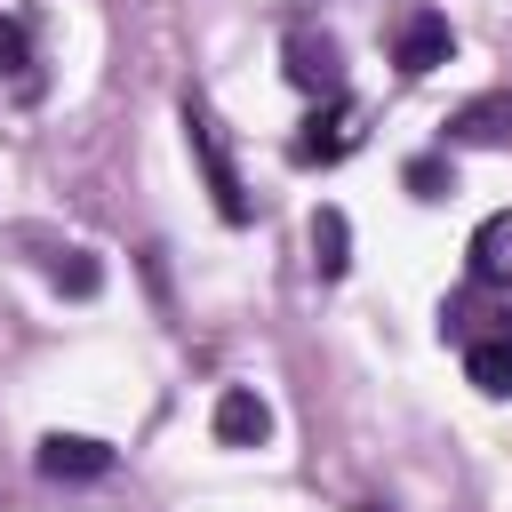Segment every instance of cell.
<instances>
[{
    "mask_svg": "<svg viewBox=\"0 0 512 512\" xmlns=\"http://www.w3.org/2000/svg\"><path fill=\"white\" fill-rule=\"evenodd\" d=\"M32 464H40L48 480H104L120 456H112L104 440H88V432H48V440L32 448Z\"/></svg>",
    "mask_w": 512,
    "mask_h": 512,
    "instance_id": "obj_6",
    "label": "cell"
},
{
    "mask_svg": "<svg viewBox=\"0 0 512 512\" xmlns=\"http://www.w3.org/2000/svg\"><path fill=\"white\" fill-rule=\"evenodd\" d=\"M184 144H192V168H200L216 216H224V224H248L256 200H248V184H240V168H232V144H224V128H216L208 96H192V88H184Z\"/></svg>",
    "mask_w": 512,
    "mask_h": 512,
    "instance_id": "obj_2",
    "label": "cell"
},
{
    "mask_svg": "<svg viewBox=\"0 0 512 512\" xmlns=\"http://www.w3.org/2000/svg\"><path fill=\"white\" fill-rule=\"evenodd\" d=\"M408 192H416V200H440V192H456V168H448V152H424V160H408Z\"/></svg>",
    "mask_w": 512,
    "mask_h": 512,
    "instance_id": "obj_13",
    "label": "cell"
},
{
    "mask_svg": "<svg viewBox=\"0 0 512 512\" xmlns=\"http://www.w3.org/2000/svg\"><path fill=\"white\" fill-rule=\"evenodd\" d=\"M448 56H456V32H448V16H440V8H408V16L392 24V64H400L408 80L440 72Z\"/></svg>",
    "mask_w": 512,
    "mask_h": 512,
    "instance_id": "obj_5",
    "label": "cell"
},
{
    "mask_svg": "<svg viewBox=\"0 0 512 512\" xmlns=\"http://www.w3.org/2000/svg\"><path fill=\"white\" fill-rule=\"evenodd\" d=\"M216 440H224V448H256V440H272V408H264L256 384H224V392H216Z\"/></svg>",
    "mask_w": 512,
    "mask_h": 512,
    "instance_id": "obj_7",
    "label": "cell"
},
{
    "mask_svg": "<svg viewBox=\"0 0 512 512\" xmlns=\"http://www.w3.org/2000/svg\"><path fill=\"white\" fill-rule=\"evenodd\" d=\"M312 272L320 280H344L352 272V216L344 208H320L312 216Z\"/></svg>",
    "mask_w": 512,
    "mask_h": 512,
    "instance_id": "obj_11",
    "label": "cell"
},
{
    "mask_svg": "<svg viewBox=\"0 0 512 512\" xmlns=\"http://www.w3.org/2000/svg\"><path fill=\"white\" fill-rule=\"evenodd\" d=\"M464 272H472V288H512V208H496V216L472 232Z\"/></svg>",
    "mask_w": 512,
    "mask_h": 512,
    "instance_id": "obj_8",
    "label": "cell"
},
{
    "mask_svg": "<svg viewBox=\"0 0 512 512\" xmlns=\"http://www.w3.org/2000/svg\"><path fill=\"white\" fill-rule=\"evenodd\" d=\"M368 512H384V504H368Z\"/></svg>",
    "mask_w": 512,
    "mask_h": 512,
    "instance_id": "obj_14",
    "label": "cell"
},
{
    "mask_svg": "<svg viewBox=\"0 0 512 512\" xmlns=\"http://www.w3.org/2000/svg\"><path fill=\"white\" fill-rule=\"evenodd\" d=\"M280 56H288V80H296L312 104H336V96H344V48H336V32H320V24H288Z\"/></svg>",
    "mask_w": 512,
    "mask_h": 512,
    "instance_id": "obj_3",
    "label": "cell"
},
{
    "mask_svg": "<svg viewBox=\"0 0 512 512\" xmlns=\"http://www.w3.org/2000/svg\"><path fill=\"white\" fill-rule=\"evenodd\" d=\"M440 336H456L464 376H472L488 400H504V392H512V304H488V312L448 304V312H440Z\"/></svg>",
    "mask_w": 512,
    "mask_h": 512,
    "instance_id": "obj_1",
    "label": "cell"
},
{
    "mask_svg": "<svg viewBox=\"0 0 512 512\" xmlns=\"http://www.w3.org/2000/svg\"><path fill=\"white\" fill-rule=\"evenodd\" d=\"M0 80H24L32 88V24L24 16H0Z\"/></svg>",
    "mask_w": 512,
    "mask_h": 512,
    "instance_id": "obj_12",
    "label": "cell"
},
{
    "mask_svg": "<svg viewBox=\"0 0 512 512\" xmlns=\"http://www.w3.org/2000/svg\"><path fill=\"white\" fill-rule=\"evenodd\" d=\"M352 144H360V104L336 96V104H312V112H304V128L288 136V160H296V168H328V160H344Z\"/></svg>",
    "mask_w": 512,
    "mask_h": 512,
    "instance_id": "obj_4",
    "label": "cell"
},
{
    "mask_svg": "<svg viewBox=\"0 0 512 512\" xmlns=\"http://www.w3.org/2000/svg\"><path fill=\"white\" fill-rule=\"evenodd\" d=\"M512 136V88H488L448 112V144H504Z\"/></svg>",
    "mask_w": 512,
    "mask_h": 512,
    "instance_id": "obj_9",
    "label": "cell"
},
{
    "mask_svg": "<svg viewBox=\"0 0 512 512\" xmlns=\"http://www.w3.org/2000/svg\"><path fill=\"white\" fill-rule=\"evenodd\" d=\"M32 248H40V272H48L72 304H88V296L104 288V264H96L88 248H72V240H32Z\"/></svg>",
    "mask_w": 512,
    "mask_h": 512,
    "instance_id": "obj_10",
    "label": "cell"
}]
</instances>
